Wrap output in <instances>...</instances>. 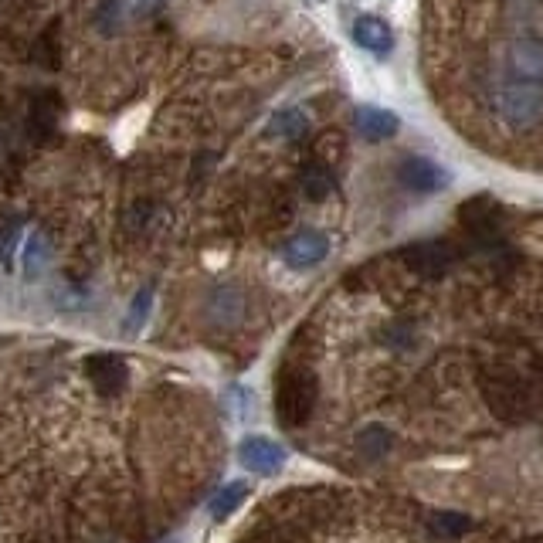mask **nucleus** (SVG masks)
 Returning a JSON list of instances; mask_svg holds the SVG:
<instances>
[{"instance_id": "11", "label": "nucleus", "mask_w": 543, "mask_h": 543, "mask_svg": "<svg viewBox=\"0 0 543 543\" xmlns=\"http://www.w3.org/2000/svg\"><path fill=\"white\" fill-rule=\"evenodd\" d=\"M411 265L421 275H442L448 272V265L455 262V248L448 241H421V245L411 248Z\"/></svg>"}, {"instance_id": "17", "label": "nucleus", "mask_w": 543, "mask_h": 543, "mask_svg": "<svg viewBox=\"0 0 543 543\" xmlns=\"http://www.w3.org/2000/svg\"><path fill=\"white\" fill-rule=\"evenodd\" d=\"M150 306H153V289H140L136 299L129 303V313H126V323H123V333L126 336H136L143 330L146 316H150Z\"/></svg>"}, {"instance_id": "5", "label": "nucleus", "mask_w": 543, "mask_h": 543, "mask_svg": "<svg viewBox=\"0 0 543 543\" xmlns=\"http://www.w3.org/2000/svg\"><path fill=\"white\" fill-rule=\"evenodd\" d=\"M398 180L415 194H435L448 184V170L428 157H404L398 163Z\"/></svg>"}, {"instance_id": "15", "label": "nucleus", "mask_w": 543, "mask_h": 543, "mask_svg": "<svg viewBox=\"0 0 543 543\" xmlns=\"http://www.w3.org/2000/svg\"><path fill=\"white\" fill-rule=\"evenodd\" d=\"M272 136H279V140H296V136L306 133V116L299 109H282L272 116V126H269Z\"/></svg>"}, {"instance_id": "14", "label": "nucleus", "mask_w": 543, "mask_h": 543, "mask_svg": "<svg viewBox=\"0 0 543 543\" xmlns=\"http://www.w3.org/2000/svg\"><path fill=\"white\" fill-rule=\"evenodd\" d=\"M391 445H394V438H391V432H387V428H381V425L364 428V432H360V438H357V448H360V455H364L367 462L384 459V455L391 452Z\"/></svg>"}, {"instance_id": "4", "label": "nucleus", "mask_w": 543, "mask_h": 543, "mask_svg": "<svg viewBox=\"0 0 543 543\" xmlns=\"http://www.w3.org/2000/svg\"><path fill=\"white\" fill-rule=\"evenodd\" d=\"M238 459L245 462L252 472H258V476H275V472L286 465L289 452L265 435H248L245 442L238 445Z\"/></svg>"}, {"instance_id": "22", "label": "nucleus", "mask_w": 543, "mask_h": 543, "mask_svg": "<svg viewBox=\"0 0 543 543\" xmlns=\"http://www.w3.org/2000/svg\"><path fill=\"white\" fill-rule=\"evenodd\" d=\"M160 7H163V0H136V14H143V17L157 14Z\"/></svg>"}, {"instance_id": "7", "label": "nucleus", "mask_w": 543, "mask_h": 543, "mask_svg": "<svg viewBox=\"0 0 543 543\" xmlns=\"http://www.w3.org/2000/svg\"><path fill=\"white\" fill-rule=\"evenodd\" d=\"M353 41H357L364 51H370V55H381V58L394 51L391 24H387L384 17H377V14H360L357 21H353Z\"/></svg>"}, {"instance_id": "19", "label": "nucleus", "mask_w": 543, "mask_h": 543, "mask_svg": "<svg viewBox=\"0 0 543 543\" xmlns=\"http://www.w3.org/2000/svg\"><path fill=\"white\" fill-rule=\"evenodd\" d=\"M432 530L442 533V537H462V533L472 530V520L462 513H438L432 516Z\"/></svg>"}, {"instance_id": "16", "label": "nucleus", "mask_w": 543, "mask_h": 543, "mask_svg": "<svg viewBox=\"0 0 543 543\" xmlns=\"http://www.w3.org/2000/svg\"><path fill=\"white\" fill-rule=\"evenodd\" d=\"M245 496H248L245 482H231V486H224L221 493L211 499V513L218 516V520H224V516H231L241 503H245Z\"/></svg>"}, {"instance_id": "9", "label": "nucleus", "mask_w": 543, "mask_h": 543, "mask_svg": "<svg viewBox=\"0 0 543 543\" xmlns=\"http://www.w3.org/2000/svg\"><path fill=\"white\" fill-rule=\"evenodd\" d=\"M326 252H330V241H326L323 231H303L286 245V262L289 269H313L320 265Z\"/></svg>"}, {"instance_id": "1", "label": "nucleus", "mask_w": 543, "mask_h": 543, "mask_svg": "<svg viewBox=\"0 0 543 543\" xmlns=\"http://www.w3.org/2000/svg\"><path fill=\"white\" fill-rule=\"evenodd\" d=\"M496 112L506 126L527 129L543 119V41L516 38L496 82Z\"/></svg>"}, {"instance_id": "3", "label": "nucleus", "mask_w": 543, "mask_h": 543, "mask_svg": "<svg viewBox=\"0 0 543 543\" xmlns=\"http://www.w3.org/2000/svg\"><path fill=\"white\" fill-rule=\"evenodd\" d=\"M482 394H486L489 408H493L496 415L506 418V421L523 418L530 411V404H533L527 384H523L520 377H510V374L486 377V381H482Z\"/></svg>"}, {"instance_id": "21", "label": "nucleus", "mask_w": 543, "mask_h": 543, "mask_svg": "<svg viewBox=\"0 0 543 543\" xmlns=\"http://www.w3.org/2000/svg\"><path fill=\"white\" fill-rule=\"evenodd\" d=\"M119 7H123V0H106V4L99 7L96 24H99L102 34H112V31L119 28Z\"/></svg>"}, {"instance_id": "12", "label": "nucleus", "mask_w": 543, "mask_h": 543, "mask_svg": "<svg viewBox=\"0 0 543 543\" xmlns=\"http://www.w3.org/2000/svg\"><path fill=\"white\" fill-rule=\"evenodd\" d=\"M48 255H51V245H48V235L45 231H31L28 238H24V279H38L41 272H45L48 265Z\"/></svg>"}, {"instance_id": "10", "label": "nucleus", "mask_w": 543, "mask_h": 543, "mask_svg": "<svg viewBox=\"0 0 543 543\" xmlns=\"http://www.w3.org/2000/svg\"><path fill=\"white\" fill-rule=\"evenodd\" d=\"M357 129H360V136H364V140L384 143V140H391V136H398L401 119H398V112H391V109L360 106L357 109Z\"/></svg>"}, {"instance_id": "8", "label": "nucleus", "mask_w": 543, "mask_h": 543, "mask_svg": "<svg viewBox=\"0 0 543 543\" xmlns=\"http://www.w3.org/2000/svg\"><path fill=\"white\" fill-rule=\"evenodd\" d=\"M499 218H503V211H499V204L489 201V197H472V201H465L459 211V224L476 238L496 235Z\"/></svg>"}, {"instance_id": "6", "label": "nucleus", "mask_w": 543, "mask_h": 543, "mask_svg": "<svg viewBox=\"0 0 543 543\" xmlns=\"http://www.w3.org/2000/svg\"><path fill=\"white\" fill-rule=\"evenodd\" d=\"M85 370H89V381L96 384V391L106 394V398L119 394L129 381V367L119 353H92L85 360Z\"/></svg>"}, {"instance_id": "18", "label": "nucleus", "mask_w": 543, "mask_h": 543, "mask_svg": "<svg viewBox=\"0 0 543 543\" xmlns=\"http://www.w3.org/2000/svg\"><path fill=\"white\" fill-rule=\"evenodd\" d=\"M303 191L309 201H323L333 191V174L326 167H309L303 174Z\"/></svg>"}, {"instance_id": "20", "label": "nucleus", "mask_w": 543, "mask_h": 543, "mask_svg": "<svg viewBox=\"0 0 543 543\" xmlns=\"http://www.w3.org/2000/svg\"><path fill=\"white\" fill-rule=\"evenodd\" d=\"M21 231H24L21 221H11L0 231V265H4V269H14V252H17V241H21Z\"/></svg>"}, {"instance_id": "2", "label": "nucleus", "mask_w": 543, "mask_h": 543, "mask_svg": "<svg viewBox=\"0 0 543 543\" xmlns=\"http://www.w3.org/2000/svg\"><path fill=\"white\" fill-rule=\"evenodd\" d=\"M316 398H320V381L313 370L289 367L275 381V418L286 428H303L316 411Z\"/></svg>"}, {"instance_id": "13", "label": "nucleus", "mask_w": 543, "mask_h": 543, "mask_svg": "<svg viewBox=\"0 0 543 543\" xmlns=\"http://www.w3.org/2000/svg\"><path fill=\"white\" fill-rule=\"evenodd\" d=\"M208 313L218 323H235L238 316H241V292L231 289V286L214 289L211 292V303H208Z\"/></svg>"}]
</instances>
